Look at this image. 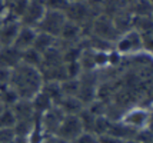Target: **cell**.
Instances as JSON below:
<instances>
[{
    "label": "cell",
    "instance_id": "obj_7",
    "mask_svg": "<svg viewBox=\"0 0 153 143\" xmlns=\"http://www.w3.org/2000/svg\"><path fill=\"white\" fill-rule=\"evenodd\" d=\"M45 13H46V6L43 0H29L19 20L23 26H30L36 29Z\"/></svg>",
    "mask_w": 153,
    "mask_h": 143
},
{
    "label": "cell",
    "instance_id": "obj_34",
    "mask_svg": "<svg viewBox=\"0 0 153 143\" xmlns=\"http://www.w3.org/2000/svg\"><path fill=\"white\" fill-rule=\"evenodd\" d=\"M123 143H139L137 140H134V139H129V140H125Z\"/></svg>",
    "mask_w": 153,
    "mask_h": 143
},
{
    "label": "cell",
    "instance_id": "obj_30",
    "mask_svg": "<svg viewBox=\"0 0 153 143\" xmlns=\"http://www.w3.org/2000/svg\"><path fill=\"white\" fill-rule=\"evenodd\" d=\"M9 77H10V70L0 67V89L9 84Z\"/></svg>",
    "mask_w": 153,
    "mask_h": 143
},
{
    "label": "cell",
    "instance_id": "obj_2",
    "mask_svg": "<svg viewBox=\"0 0 153 143\" xmlns=\"http://www.w3.org/2000/svg\"><path fill=\"white\" fill-rule=\"evenodd\" d=\"M143 50L145 49H143V43H142V36L134 29L120 33L119 37L113 41V52H116L123 59L137 55Z\"/></svg>",
    "mask_w": 153,
    "mask_h": 143
},
{
    "label": "cell",
    "instance_id": "obj_11",
    "mask_svg": "<svg viewBox=\"0 0 153 143\" xmlns=\"http://www.w3.org/2000/svg\"><path fill=\"white\" fill-rule=\"evenodd\" d=\"M22 52L13 46H1L0 47V67L12 70L20 63Z\"/></svg>",
    "mask_w": 153,
    "mask_h": 143
},
{
    "label": "cell",
    "instance_id": "obj_14",
    "mask_svg": "<svg viewBox=\"0 0 153 143\" xmlns=\"http://www.w3.org/2000/svg\"><path fill=\"white\" fill-rule=\"evenodd\" d=\"M137 130H134L133 127L127 126L126 123H123L122 120H110V124H109V129H107V133L112 135V136L117 137L120 140H129V139H133L134 135H136Z\"/></svg>",
    "mask_w": 153,
    "mask_h": 143
},
{
    "label": "cell",
    "instance_id": "obj_4",
    "mask_svg": "<svg viewBox=\"0 0 153 143\" xmlns=\"http://www.w3.org/2000/svg\"><path fill=\"white\" fill-rule=\"evenodd\" d=\"M63 117H65V113L60 110L57 104H53L46 112H43L40 116H37V130L42 135V137L56 135Z\"/></svg>",
    "mask_w": 153,
    "mask_h": 143
},
{
    "label": "cell",
    "instance_id": "obj_29",
    "mask_svg": "<svg viewBox=\"0 0 153 143\" xmlns=\"http://www.w3.org/2000/svg\"><path fill=\"white\" fill-rule=\"evenodd\" d=\"M125 140H120L117 137L112 136L109 133H105L102 136H97V143H123Z\"/></svg>",
    "mask_w": 153,
    "mask_h": 143
},
{
    "label": "cell",
    "instance_id": "obj_6",
    "mask_svg": "<svg viewBox=\"0 0 153 143\" xmlns=\"http://www.w3.org/2000/svg\"><path fill=\"white\" fill-rule=\"evenodd\" d=\"M89 34L96 36V37H99L102 40L113 43V41L119 37L120 33L117 32L113 20H112L109 16H106V14H99V16L94 17L93 23H92V26H90Z\"/></svg>",
    "mask_w": 153,
    "mask_h": 143
},
{
    "label": "cell",
    "instance_id": "obj_5",
    "mask_svg": "<svg viewBox=\"0 0 153 143\" xmlns=\"http://www.w3.org/2000/svg\"><path fill=\"white\" fill-rule=\"evenodd\" d=\"M66 14L63 12H53V10H46L45 16L42 17V20L39 21V24L36 26L37 32L50 34L53 37L59 39L60 33L63 30V26L66 24Z\"/></svg>",
    "mask_w": 153,
    "mask_h": 143
},
{
    "label": "cell",
    "instance_id": "obj_19",
    "mask_svg": "<svg viewBox=\"0 0 153 143\" xmlns=\"http://www.w3.org/2000/svg\"><path fill=\"white\" fill-rule=\"evenodd\" d=\"M27 1L29 0H6V9H7L6 14H10V16H13L16 19H20L22 13L25 12Z\"/></svg>",
    "mask_w": 153,
    "mask_h": 143
},
{
    "label": "cell",
    "instance_id": "obj_21",
    "mask_svg": "<svg viewBox=\"0 0 153 143\" xmlns=\"http://www.w3.org/2000/svg\"><path fill=\"white\" fill-rule=\"evenodd\" d=\"M17 100H19V97L16 95V92L9 84L0 89V103L1 104H4L7 107H12Z\"/></svg>",
    "mask_w": 153,
    "mask_h": 143
},
{
    "label": "cell",
    "instance_id": "obj_28",
    "mask_svg": "<svg viewBox=\"0 0 153 143\" xmlns=\"http://www.w3.org/2000/svg\"><path fill=\"white\" fill-rule=\"evenodd\" d=\"M85 3H86L87 6L90 7L96 14H102V10H103V7H105L106 0H85Z\"/></svg>",
    "mask_w": 153,
    "mask_h": 143
},
{
    "label": "cell",
    "instance_id": "obj_25",
    "mask_svg": "<svg viewBox=\"0 0 153 143\" xmlns=\"http://www.w3.org/2000/svg\"><path fill=\"white\" fill-rule=\"evenodd\" d=\"M133 139L134 140H137L139 143H153L152 127H145V129L137 130Z\"/></svg>",
    "mask_w": 153,
    "mask_h": 143
},
{
    "label": "cell",
    "instance_id": "obj_16",
    "mask_svg": "<svg viewBox=\"0 0 153 143\" xmlns=\"http://www.w3.org/2000/svg\"><path fill=\"white\" fill-rule=\"evenodd\" d=\"M45 95L54 103L57 104L59 100L63 97V93H62V86H60V82H53V80H45L43 82V86L40 89Z\"/></svg>",
    "mask_w": 153,
    "mask_h": 143
},
{
    "label": "cell",
    "instance_id": "obj_9",
    "mask_svg": "<svg viewBox=\"0 0 153 143\" xmlns=\"http://www.w3.org/2000/svg\"><path fill=\"white\" fill-rule=\"evenodd\" d=\"M82 132H83V129H82V124H80L79 116L65 115L59 129H57L56 136L62 137V139H65L67 142H72L73 139H76L79 136Z\"/></svg>",
    "mask_w": 153,
    "mask_h": 143
},
{
    "label": "cell",
    "instance_id": "obj_1",
    "mask_svg": "<svg viewBox=\"0 0 153 143\" xmlns=\"http://www.w3.org/2000/svg\"><path fill=\"white\" fill-rule=\"evenodd\" d=\"M43 75L40 69L27 66L25 63H19L14 69L10 70L9 86L16 92L19 99L32 100L40 92L43 86Z\"/></svg>",
    "mask_w": 153,
    "mask_h": 143
},
{
    "label": "cell",
    "instance_id": "obj_8",
    "mask_svg": "<svg viewBox=\"0 0 153 143\" xmlns=\"http://www.w3.org/2000/svg\"><path fill=\"white\" fill-rule=\"evenodd\" d=\"M20 26H22V23L19 19H16L10 14H4L0 20V44L12 46Z\"/></svg>",
    "mask_w": 153,
    "mask_h": 143
},
{
    "label": "cell",
    "instance_id": "obj_27",
    "mask_svg": "<svg viewBox=\"0 0 153 143\" xmlns=\"http://www.w3.org/2000/svg\"><path fill=\"white\" fill-rule=\"evenodd\" d=\"M16 136L13 127H1L0 129V143H9Z\"/></svg>",
    "mask_w": 153,
    "mask_h": 143
},
{
    "label": "cell",
    "instance_id": "obj_10",
    "mask_svg": "<svg viewBox=\"0 0 153 143\" xmlns=\"http://www.w3.org/2000/svg\"><path fill=\"white\" fill-rule=\"evenodd\" d=\"M36 34H37V30L34 27H30V26H20L19 32L16 34V39L13 41L14 49H17L19 52H25L27 49L33 47L34 39H36Z\"/></svg>",
    "mask_w": 153,
    "mask_h": 143
},
{
    "label": "cell",
    "instance_id": "obj_24",
    "mask_svg": "<svg viewBox=\"0 0 153 143\" xmlns=\"http://www.w3.org/2000/svg\"><path fill=\"white\" fill-rule=\"evenodd\" d=\"M46 10H53V12H66L69 7V0H43Z\"/></svg>",
    "mask_w": 153,
    "mask_h": 143
},
{
    "label": "cell",
    "instance_id": "obj_26",
    "mask_svg": "<svg viewBox=\"0 0 153 143\" xmlns=\"http://www.w3.org/2000/svg\"><path fill=\"white\" fill-rule=\"evenodd\" d=\"M70 143H97V136L90 132H82L79 136L73 139Z\"/></svg>",
    "mask_w": 153,
    "mask_h": 143
},
{
    "label": "cell",
    "instance_id": "obj_37",
    "mask_svg": "<svg viewBox=\"0 0 153 143\" xmlns=\"http://www.w3.org/2000/svg\"><path fill=\"white\" fill-rule=\"evenodd\" d=\"M0 20H1V17H0Z\"/></svg>",
    "mask_w": 153,
    "mask_h": 143
},
{
    "label": "cell",
    "instance_id": "obj_35",
    "mask_svg": "<svg viewBox=\"0 0 153 143\" xmlns=\"http://www.w3.org/2000/svg\"><path fill=\"white\" fill-rule=\"evenodd\" d=\"M80 1H85V0H69V3H80Z\"/></svg>",
    "mask_w": 153,
    "mask_h": 143
},
{
    "label": "cell",
    "instance_id": "obj_23",
    "mask_svg": "<svg viewBox=\"0 0 153 143\" xmlns=\"http://www.w3.org/2000/svg\"><path fill=\"white\" fill-rule=\"evenodd\" d=\"M109 124H110V120L107 119L106 116H97L93 126V133L96 136H102V135L107 133Z\"/></svg>",
    "mask_w": 153,
    "mask_h": 143
},
{
    "label": "cell",
    "instance_id": "obj_32",
    "mask_svg": "<svg viewBox=\"0 0 153 143\" xmlns=\"http://www.w3.org/2000/svg\"><path fill=\"white\" fill-rule=\"evenodd\" d=\"M9 143H32V142H30V137L17 136V135H16V136H14L13 139H12V140H10Z\"/></svg>",
    "mask_w": 153,
    "mask_h": 143
},
{
    "label": "cell",
    "instance_id": "obj_15",
    "mask_svg": "<svg viewBox=\"0 0 153 143\" xmlns=\"http://www.w3.org/2000/svg\"><path fill=\"white\" fill-rule=\"evenodd\" d=\"M57 43H59L57 37H53V36H50V34L37 32L36 39H34V43H33V49L34 50H37L40 55H43V53L47 52L49 49L57 46Z\"/></svg>",
    "mask_w": 153,
    "mask_h": 143
},
{
    "label": "cell",
    "instance_id": "obj_20",
    "mask_svg": "<svg viewBox=\"0 0 153 143\" xmlns=\"http://www.w3.org/2000/svg\"><path fill=\"white\" fill-rule=\"evenodd\" d=\"M14 123H16V117H14L12 109L0 103V129L1 127H13Z\"/></svg>",
    "mask_w": 153,
    "mask_h": 143
},
{
    "label": "cell",
    "instance_id": "obj_13",
    "mask_svg": "<svg viewBox=\"0 0 153 143\" xmlns=\"http://www.w3.org/2000/svg\"><path fill=\"white\" fill-rule=\"evenodd\" d=\"M57 106L65 115H74V116H77L82 110L86 107V104L82 102L77 96H63L59 100Z\"/></svg>",
    "mask_w": 153,
    "mask_h": 143
},
{
    "label": "cell",
    "instance_id": "obj_22",
    "mask_svg": "<svg viewBox=\"0 0 153 143\" xmlns=\"http://www.w3.org/2000/svg\"><path fill=\"white\" fill-rule=\"evenodd\" d=\"M63 96H77L79 93V77L77 79H65L60 82Z\"/></svg>",
    "mask_w": 153,
    "mask_h": 143
},
{
    "label": "cell",
    "instance_id": "obj_12",
    "mask_svg": "<svg viewBox=\"0 0 153 143\" xmlns=\"http://www.w3.org/2000/svg\"><path fill=\"white\" fill-rule=\"evenodd\" d=\"M10 109L13 112L16 120H32V119H37V116L34 113V109H33V106H32V102H30V100L19 99Z\"/></svg>",
    "mask_w": 153,
    "mask_h": 143
},
{
    "label": "cell",
    "instance_id": "obj_17",
    "mask_svg": "<svg viewBox=\"0 0 153 143\" xmlns=\"http://www.w3.org/2000/svg\"><path fill=\"white\" fill-rule=\"evenodd\" d=\"M32 102V106H33V109H34V113H36V116H40L43 112H46L49 107H52L54 103L47 97L42 90H40L37 95L34 96L33 99L30 100Z\"/></svg>",
    "mask_w": 153,
    "mask_h": 143
},
{
    "label": "cell",
    "instance_id": "obj_31",
    "mask_svg": "<svg viewBox=\"0 0 153 143\" xmlns=\"http://www.w3.org/2000/svg\"><path fill=\"white\" fill-rule=\"evenodd\" d=\"M39 143H70V142H67L65 139H62V137L53 135V136H45Z\"/></svg>",
    "mask_w": 153,
    "mask_h": 143
},
{
    "label": "cell",
    "instance_id": "obj_33",
    "mask_svg": "<svg viewBox=\"0 0 153 143\" xmlns=\"http://www.w3.org/2000/svg\"><path fill=\"white\" fill-rule=\"evenodd\" d=\"M7 13L6 9V0H0V17H3Z\"/></svg>",
    "mask_w": 153,
    "mask_h": 143
},
{
    "label": "cell",
    "instance_id": "obj_3",
    "mask_svg": "<svg viewBox=\"0 0 153 143\" xmlns=\"http://www.w3.org/2000/svg\"><path fill=\"white\" fill-rule=\"evenodd\" d=\"M120 120L126 123L127 126L133 127L134 130L152 127V107H146L142 104H133L123 112Z\"/></svg>",
    "mask_w": 153,
    "mask_h": 143
},
{
    "label": "cell",
    "instance_id": "obj_18",
    "mask_svg": "<svg viewBox=\"0 0 153 143\" xmlns=\"http://www.w3.org/2000/svg\"><path fill=\"white\" fill-rule=\"evenodd\" d=\"M20 63H25L27 66L40 69L42 66V55L37 50H34L33 47L27 49L25 52H22V57H20Z\"/></svg>",
    "mask_w": 153,
    "mask_h": 143
},
{
    "label": "cell",
    "instance_id": "obj_36",
    "mask_svg": "<svg viewBox=\"0 0 153 143\" xmlns=\"http://www.w3.org/2000/svg\"><path fill=\"white\" fill-rule=\"evenodd\" d=\"M0 47H1V44H0Z\"/></svg>",
    "mask_w": 153,
    "mask_h": 143
}]
</instances>
